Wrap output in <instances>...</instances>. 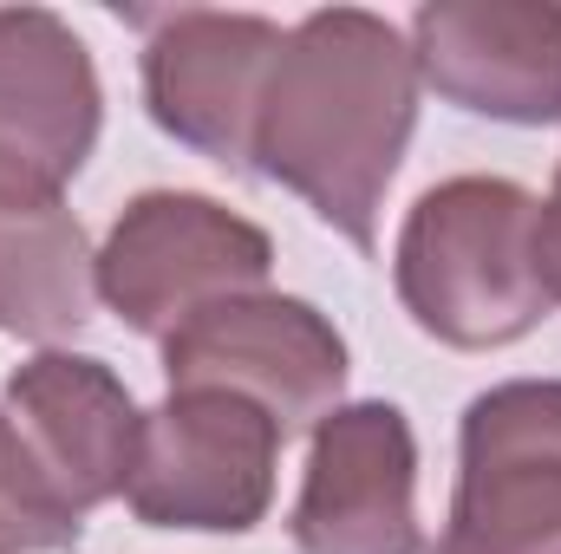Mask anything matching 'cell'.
<instances>
[{"label":"cell","instance_id":"5bb4252c","mask_svg":"<svg viewBox=\"0 0 561 554\" xmlns=\"http://www.w3.org/2000/svg\"><path fill=\"white\" fill-rule=\"evenodd\" d=\"M542 275L556 287V307H561V163H556V189L542 203Z\"/></svg>","mask_w":561,"mask_h":554},{"label":"cell","instance_id":"ba28073f","mask_svg":"<svg viewBox=\"0 0 561 554\" xmlns=\"http://www.w3.org/2000/svg\"><path fill=\"white\" fill-rule=\"evenodd\" d=\"M300 554H424L419 443L399 405H340L313 430L294 503Z\"/></svg>","mask_w":561,"mask_h":554},{"label":"cell","instance_id":"9c48e42d","mask_svg":"<svg viewBox=\"0 0 561 554\" xmlns=\"http://www.w3.org/2000/svg\"><path fill=\"white\" fill-rule=\"evenodd\" d=\"M412 59L457 112L561 125V0H431L412 13Z\"/></svg>","mask_w":561,"mask_h":554},{"label":"cell","instance_id":"30bf717a","mask_svg":"<svg viewBox=\"0 0 561 554\" xmlns=\"http://www.w3.org/2000/svg\"><path fill=\"white\" fill-rule=\"evenodd\" d=\"M7 424L26 443L39 483L85 522L99 503L125 496L138 463L144 412L105 359L39 353L7 379Z\"/></svg>","mask_w":561,"mask_h":554},{"label":"cell","instance_id":"52a82bcc","mask_svg":"<svg viewBox=\"0 0 561 554\" xmlns=\"http://www.w3.org/2000/svg\"><path fill=\"white\" fill-rule=\"evenodd\" d=\"M431 554H561V379H516L463 412L450 529Z\"/></svg>","mask_w":561,"mask_h":554},{"label":"cell","instance_id":"6da1fadb","mask_svg":"<svg viewBox=\"0 0 561 554\" xmlns=\"http://www.w3.org/2000/svg\"><path fill=\"white\" fill-rule=\"evenodd\" d=\"M419 59L412 39L366 7L307 13L275 59L255 170L313 203L353 249L379 242V203L419 131Z\"/></svg>","mask_w":561,"mask_h":554},{"label":"cell","instance_id":"4fadbf2b","mask_svg":"<svg viewBox=\"0 0 561 554\" xmlns=\"http://www.w3.org/2000/svg\"><path fill=\"white\" fill-rule=\"evenodd\" d=\"M79 529L85 522L39 483L26 443L0 412V554H59L79 542Z\"/></svg>","mask_w":561,"mask_h":554},{"label":"cell","instance_id":"8992f818","mask_svg":"<svg viewBox=\"0 0 561 554\" xmlns=\"http://www.w3.org/2000/svg\"><path fill=\"white\" fill-rule=\"evenodd\" d=\"M131 20L144 26L150 118L222 170H255V125L287 33L262 13H216V7H170Z\"/></svg>","mask_w":561,"mask_h":554},{"label":"cell","instance_id":"3957f363","mask_svg":"<svg viewBox=\"0 0 561 554\" xmlns=\"http://www.w3.org/2000/svg\"><path fill=\"white\" fill-rule=\"evenodd\" d=\"M170 392H229L275 417L280 437L320 430L346 392V339L294 293H236L163 339Z\"/></svg>","mask_w":561,"mask_h":554},{"label":"cell","instance_id":"7a4b0ae2","mask_svg":"<svg viewBox=\"0 0 561 554\" xmlns=\"http://www.w3.org/2000/svg\"><path fill=\"white\" fill-rule=\"evenodd\" d=\"M399 300L431 339L483 353L556 313L542 275V203L510 176H450L424 189L399 235Z\"/></svg>","mask_w":561,"mask_h":554},{"label":"cell","instance_id":"7c38bea8","mask_svg":"<svg viewBox=\"0 0 561 554\" xmlns=\"http://www.w3.org/2000/svg\"><path fill=\"white\" fill-rule=\"evenodd\" d=\"M99 255L53 183L0 163V333L66 339L92 320Z\"/></svg>","mask_w":561,"mask_h":554},{"label":"cell","instance_id":"5b68a950","mask_svg":"<svg viewBox=\"0 0 561 554\" xmlns=\"http://www.w3.org/2000/svg\"><path fill=\"white\" fill-rule=\"evenodd\" d=\"M275 450L280 430L268 412L229 392H170L144 412L125 503L150 529L249 535L275 503Z\"/></svg>","mask_w":561,"mask_h":554},{"label":"cell","instance_id":"8fae6325","mask_svg":"<svg viewBox=\"0 0 561 554\" xmlns=\"http://www.w3.org/2000/svg\"><path fill=\"white\" fill-rule=\"evenodd\" d=\"M105 92L85 39L46 7H0V163L66 183L99 143Z\"/></svg>","mask_w":561,"mask_h":554},{"label":"cell","instance_id":"277c9868","mask_svg":"<svg viewBox=\"0 0 561 554\" xmlns=\"http://www.w3.org/2000/svg\"><path fill=\"white\" fill-rule=\"evenodd\" d=\"M268 268L275 242L255 222L190 189H150L112 222L99 249V293L131 333L170 339L203 307L262 293Z\"/></svg>","mask_w":561,"mask_h":554}]
</instances>
